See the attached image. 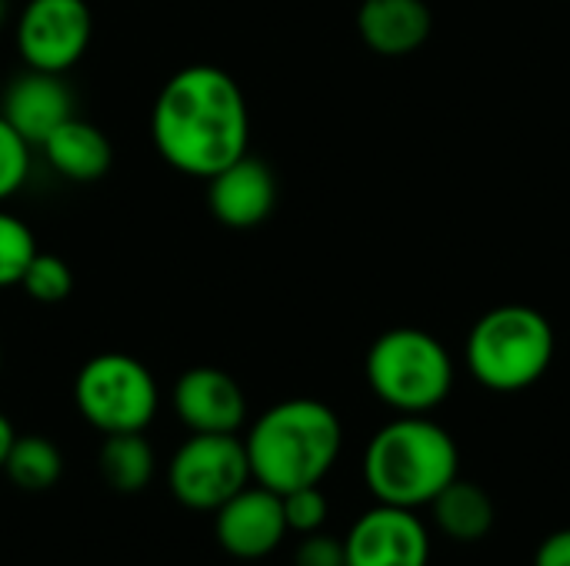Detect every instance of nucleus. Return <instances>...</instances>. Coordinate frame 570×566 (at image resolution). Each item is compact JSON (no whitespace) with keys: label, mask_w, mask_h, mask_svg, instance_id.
I'll use <instances>...</instances> for the list:
<instances>
[{"label":"nucleus","mask_w":570,"mask_h":566,"mask_svg":"<svg viewBox=\"0 0 570 566\" xmlns=\"http://www.w3.org/2000/svg\"><path fill=\"white\" fill-rule=\"evenodd\" d=\"M207 203H210V214L224 227H234V230L257 227L271 217L277 203L274 170L261 157L244 153L210 177Z\"/></svg>","instance_id":"nucleus-12"},{"label":"nucleus","mask_w":570,"mask_h":566,"mask_svg":"<svg viewBox=\"0 0 570 566\" xmlns=\"http://www.w3.org/2000/svg\"><path fill=\"white\" fill-rule=\"evenodd\" d=\"M434 17L424 0H361V40L381 57H407L431 37Z\"/></svg>","instance_id":"nucleus-14"},{"label":"nucleus","mask_w":570,"mask_h":566,"mask_svg":"<svg viewBox=\"0 0 570 566\" xmlns=\"http://www.w3.org/2000/svg\"><path fill=\"white\" fill-rule=\"evenodd\" d=\"M281 500H284L287 530H294V534H301V537H304V534H314V530H324L331 507H327V497H324L321 484H317V487H301V490L281 494Z\"/></svg>","instance_id":"nucleus-21"},{"label":"nucleus","mask_w":570,"mask_h":566,"mask_svg":"<svg viewBox=\"0 0 570 566\" xmlns=\"http://www.w3.org/2000/svg\"><path fill=\"white\" fill-rule=\"evenodd\" d=\"M0 117L30 143L40 147L67 117H73V97L60 73L47 70H27L10 80L3 93Z\"/></svg>","instance_id":"nucleus-13"},{"label":"nucleus","mask_w":570,"mask_h":566,"mask_svg":"<svg viewBox=\"0 0 570 566\" xmlns=\"http://www.w3.org/2000/svg\"><path fill=\"white\" fill-rule=\"evenodd\" d=\"M341 447V417L327 404L311 397L274 404L250 424L244 437L254 484L274 494L317 487L334 470Z\"/></svg>","instance_id":"nucleus-2"},{"label":"nucleus","mask_w":570,"mask_h":566,"mask_svg":"<svg viewBox=\"0 0 570 566\" xmlns=\"http://www.w3.org/2000/svg\"><path fill=\"white\" fill-rule=\"evenodd\" d=\"M0 364H3V354H0Z\"/></svg>","instance_id":"nucleus-27"},{"label":"nucleus","mask_w":570,"mask_h":566,"mask_svg":"<svg viewBox=\"0 0 570 566\" xmlns=\"http://www.w3.org/2000/svg\"><path fill=\"white\" fill-rule=\"evenodd\" d=\"M174 414L190 434H237L247 420V397L230 374L194 367L174 384Z\"/></svg>","instance_id":"nucleus-11"},{"label":"nucleus","mask_w":570,"mask_h":566,"mask_svg":"<svg viewBox=\"0 0 570 566\" xmlns=\"http://www.w3.org/2000/svg\"><path fill=\"white\" fill-rule=\"evenodd\" d=\"M13 440H17V430H13V424L0 414V470H3V464H7V454H10Z\"/></svg>","instance_id":"nucleus-25"},{"label":"nucleus","mask_w":570,"mask_h":566,"mask_svg":"<svg viewBox=\"0 0 570 566\" xmlns=\"http://www.w3.org/2000/svg\"><path fill=\"white\" fill-rule=\"evenodd\" d=\"M214 514H217V524H214L217 544L224 547V554H230L237 560H264L291 534L287 520H284L281 494H274L261 484L257 487L247 484L240 494H234Z\"/></svg>","instance_id":"nucleus-10"},{"label":"nucleus","mask_w":570,"mask_h":566,"mask_svg":"<svg viewBox=\"0 0 570 566\" xmlns=\"http://www.w3.org/2000/svg\"><path fill=\"white\" fill-rule=\"evenodd\" d=\"M250 480L247 450L237 434H190L167 467L174 500L200 514H214Z\"/></svg>","instance_id":"nucleus-7"},{"label":"nucleus","mask_w":570,"mask_h":566,"mask_svg":"<svg viewBox=\"0 0 570 566\" xmlns=\"http://www.w3.org/2000/svg\"><path fill=\"white\" fill-rule=\"evenodd\" d=\"M33 254H37L33 230L20 217L0 210V287L20 284Z\"/></svg>","instance_id":"nucleus-20"},{"label":"nucleus","mask_w":570,"mask_h":566,"mask_svg":"<svg viewBox=\"0 0 570 566\" xmlns=\"http://www.w3.org/2000/svg\"><path fill=\"white\" fill-rule=\"evenodd\" d=\"M367 387L394 414H431L454 390L448 347L421 327L384 330L364 360Z\"/></svg>","instance_id":"nucleus-5"},{"label":"nucleus","mask_w":570,"mask_h":566,"mask_svg":"<svg viewBox=\"0 0 570 566\" xmlns=\"http://www.w3.org/2000/svg\"><path fill=\"white\" fill-rule=\"evenodd\" d=\"M3 17H7V0H0V23H3Z\"/></svg>","instance_id":"nucleus-26"},{"label":"nucleus","mask_w":570,"mask_h":566,"mask_svg":"<svg viewBox=\"0 0 570 566\" xmlns=\"http://www.w3.org/2000/svg\"><path fill=\"white\" fill-rule=\"evenodd\" d=\"M20 287H23L27 297L37 300V304H60V300H67L70 290H73V274H70V267H67L60 257L40 254V250H37L33 260L27 264L23 277H20Z\"/></svg>","instance_id":"nucleus-19"},{"label":"nucleus","mask_w":570,"mask_h":566,"mask_svg":"<svg viewBox=\"0 0 570 566\" xmlns=\"http://www.w3.org/2000/svg\"><path fill=\"white\" fill-rule=\"evenodd\" d=\"M150 137L174 170L210 180L247 153V97L227 70L190 63L160 87L150 110Z\"/></svg>","instance_id":"nucleus-1"},{"label":"nucleus","mask_w":570,"mask_h":566,"mask_svg":"<svg viewBox=\"0 0 570 566\" xmlns=\"http://www.w3.org/2000/svg\"><path fill=\"white\" fill-rule=\"evenodd\" d=\"M558 337L551 320L524 304L488 310L468 334L464 357L471 377L494 394L534 387L554 364Z\"/></svg>","instance_id":"nucleus-4"},{"label":"nucleus","mask_w":570,"mask_h":566,"mask_svg":"<svg viewBox=\"0 0 570 566\" xmlns=\"http://www.w3.org/2000/svg\"><path fill=\"white\" fill-rule=\"evenodd\" d=\"M534 566H570V527L548 534L538 550H534Z\"/></svg>","instance_id":"nucleus-24"},{"label":"nucleus","mask_w":570,"mask_h":566,"mask_svg":"<svg viewBox=\"0 0 570 566\" xmlns=\"http://www.w3.org/2000/svg\"><path fill=\"white\" fill-rule=\"evenodd\" d=\"M428 507H431L434 527L458 544H478L498 524L494 497L481 484L461 480V477H454Z\"/></svg>","instance_id":"nucleus-16"},{"label":"nucleus","mask_w":570,"mask_h":566,"mask_svg":"<svg viewBox=\"0 0 570 566\" xmlns=\"http://www.w3.org/2000/svg\"><path fill=\"white\" fill-rule=\"evenodd\" d=\"M90 33L87 0H30L17 20V50L30 70L63 73L87 53Z\"/></svg>","instance_id":"nucleus-8"},{"label":"nucleus","mask_w":570,"mask_h":566,"mask_svg":"<svg viewBox=\"0 0 570 566\" xmlns=\"http://www.w3.org/2000/svg\"><path fill=\"white\" fill-rule=\"evenodd\" d=\"M73 400L80 417L107 434H140L157 414V380L130 354H97L90 357L77 380Z\"/></svg>","instance_id":"nucleus-6"},{"label":"nucleus","mask_w":570,"mask_h":566,"mask_svg":"<svg viewBox=\"0 0 570 566\" xmlns=\"http://www.w3.org/2000/svg\"><path fill=\"white\" fill-rule=\"evenodd\" d=\"M294 566H347L344 540H337L324 530L304 534V540L294 550Z\"/></svg>","instance_id":"nucleus-23"},{"label":"nucleus","mask_w":570,"mask_h":566,"mask_svg":"<svg viewBox=\"0 0 570 566\" xmlns=\"http://www.w3.org/2000/svg\"><path fill=\"white\" fill-rule=\"evenodd\" d=\"M347 566H428L431 534L417 510L377 504L344 537Z\"/></svg>","instance_id":"nucleus-9"},{"label":"nucleus","mask_w":570,"mask_h":566,"mask_svg":"<svg viewBox=\"0 0 570 566\" xmlns=\"http://www.w3.org/2000/svg\"><path fill=\"white\" fill-rule=\"evenodd\" d=\"M100 477L117 490V494H140L157 470L154 447L147 444L144 430L140 434H107L104 447L97 454Z\"/></svg>","instance_id":"nucleus-17"},{"label":"nucleus","mask_w":570,"mask_h":566,"mask_svg":"<svg viewBox=\"0 0 570 566\" xmlns=\"http://www.w3.org/2000/svg\"><path fill=\"white\" fill-rule=\"evenodd\" d=\"M3 474L10 477L13 487H20L27 494H43L63 477V457L53 440H47L40 434H27V437L13 440Z\"/></svg>","instance_id":"nucleus-18"},{"label":"nucleus","mask_w":570,"mask_h":566,"mask_svg":"<svg viewBox=\"0 0 570 566\" xmlns=\"http://www.w3.org/2000/svg\"><path fill=\"white\" fill-rule=\"evenodd\" d=\"M40 150L47 153V160L57 173H63L67 180H77V183L100 180L114 160L107 133L100 127H94L90 120H80V117H67L40 143Z\"/></svg>","instance_id":"nucleus-15"},{"label":"nucleus","mask_w":570,"mask_h":566,"mask_svg":"<svg viewBox=\"0 0 570 566\" xmlns=\"http://www.w3.org/2000/svg\"><path fill=\"white\" fill-rule=\"evenodd\" d=\"M30 173V143L0 117V200L13 197Z\"/></svg>","instance_id":"nucleus-22"},{"label":"nucleus","mask_w":570,"mask_h":566,"mask_svg":"<svg viewBox=\"0 0 570 566\" xmlns=\"http://www.w3.org/2000/svg\"><path fill=\"white\" fill-rule=\"evenodd\" d=\"M461 470L454 437L428 414H397L364 450V484L377 504L421 510Z\"/></svg>","instance_id":"nucleus-3"}]
</instances>
